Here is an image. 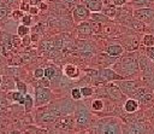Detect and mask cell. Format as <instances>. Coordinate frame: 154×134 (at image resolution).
<instances>
[{"label":"cell","mask_w":154,"mask_h":134,"mask_svg":"<svg viewBox=\"0 0 154 134\" xmlns=\"http://www.w3.org/2000/svg\"><path fill=\"white\" fill-rule=\"evenodd\" d=\"M117 65L120 74L125 76H131L138 72V60L135 57H132V54L123 57Z\"/></svg>","instance_id":"7a4b0ae2"},{"label":"cell","mask_w":154,"mask_h":134,"mask_svg":"<svg viewBox=\"0 0 154 134\" xmlns=\"http://www.w3.org/2000/svg\"><path fill=\"white\" fill-rule=\"evenodd\" d=\"M147 54H148V57L154 62V47H149V48H147Z\"/></svg>","instance_id":"d590c367"},{"label":"cell","mask_w":154,"mask_h":134,"mask_svg":"<svg viewBox=\"0 0 154 134\" xmlns=\"http://www.w3.org/2000/svg\"><path fill=\"white\" fill-rule=\"evenodd\" d=\"M123 134H144V127L140 123H131L123 132Z\"/></svg>","instance_id":"9c48e42d"},{"label":"cell","mask_w":154,"mask_h":134,"mask_svg":"<svg viewBox=\"0 0 154 134\" xmlns=\"http://www.w3.org/2000/svg\"><path fill=\"white\" fill-rule=\"evenodd\" d=\"M71 97H72V99H75V100H81V99H82L81 89L77 88V87L72 88V89H71Z\"/></svg>","instance_id":"484cf974"},{"label":"cell","mask_w":154,"mask_h":134,"mask_svg":"<svg viewBox=\"0 0 154 134\" xmlns=\"http://www.w3.org/2000/svg\"><path fill=\"white\" fill-rule=\"evenodd\" d=\"M134 18L143 24H149L154 19V8L144 7V8H135Z\"/></svg>","instance_id":"277c9868"},{"label":"cell","mask_w":154,"mask_h":134,"mask_svg":"<svg viewBox=\"0 0 154 134\" xmlns=\"http://www.w3.org/2000/svg\"><path fill=\"white\" fill-rule=\"evenodd\" d=\"M72 16L76 22H84L88 17H90V11L84 5H77L72 11Z\"/></svg>","instance_id":"8992f818"},{"label":"cell","mask_w":154,"mask_h":134,"mask_svg":"<svg viewBox=\"0 0 154 134\" xmlns=\"http://www.w3.org/2000/svg\"><path fill=\"white\" fill-rule=\"evenodd\" d=\"M107 93L114 100H119L122 98V91L117 86H107Z\"/></svg>","instance_id":"5bb4252c"},{"label":"cell","mask_w":154,"mask_h":134,"mask_svg":"<svg viewBox=\"0 0 154 134\" xmlns=\"http://www.w3.org/2000/svg\"><path fill=\"white\" fill-rule=\"evenodd\" d=\"M71 123H72V121H71V117H65V118H63L60 122H59V127L60 128H64V129H67V128H71Z\"/></svg>","instance_id":"d4e9b609"},{"label":"cell","mask_w":154,"mask_h":134,"mask_svg":"<svg viewBox=\"0 0 154 134\" xmlns=\"http://www.w3.org/2000/svg\"><path fill=\"white\" fill-rule=\"evenodd\" d=\"M16 87H17V91L19 92V93H22V94H26V86L22 82V81H16Z\"/></svg>","instance_id":"4316f807"},{"label":"cell","mask_w":154,"mask_h":134,"mask_svg":"<svg viewBox=\"0 0 154 134\" xmlns=\"http://www.w3.org/2000/svg\"><path fill=\"white\" fill-rule=\"evenodd\" d=\"M99 76L103 81H114V80H123L120 75H118L116 71L111 69H101L99 71Z\"/></svg>","instance_id":"52a82bcc"},{"label":"cell","mask_w":154,"mask_h":134,"mask_svg":"<svg viewBox=\"0 0 154 134\" xmlns=\"http://www.w3.org/2000/svg\"><path fill=\"white\" fill-rule=\"evenodd\" d=\"M131 2H132L137 8H144V7L150 6V5L154 2V0H132Z\"/></svg>","instance_id":"d6986e66"},{"label":"cell","mask_w":154,"mask_h":134,"mask_svg":"<svg viewBox=\"0 0 154 134\" xmlns=\"http://www.w3.org/2000/svg\"><path fill=\"white\" fill-rule=\"evenodd\" d=\"M10 134H20V133H19V132H17V130H14V132H11Z\"/></svg>","instance_id":"b9f144b4"},{"label":"cell","mask_w":154,"mask_h":134,"mask_svg":"<svg viewBox=\"0 0 154 134\" xmlns=\"http://www.w3.org/2000/svg\"><path fill=\"white\" fill-rule=\"evenodd\" d=\"M76 123L81 128H87L90 124V112L82 104L76 107Z\"/></svg>","instance_id":"3957f363"},{"label":"cell","mask_w":154,"mask_h":134,"mask_svg":"<svg viewBox=\"0 0 154 134\" xmlns=\"http://www.w3.org/2000/svg\"><path fill=\"white\" fill-rule=\"evenodd\" d=\"M65 1H66V2H69V4H75L77 0H65Z\"/></svg>","instance_id":"f35d334b"},{"label":"cell","mask_w":154,"mask_h":134,"mask_svg":"<svg viewBox=\"0 0 154 134\" xmlns=\"http://www.w3.org/2000/svg\"><path fill=\"white\" fill-rule=\"evenodd\" d=\"M55 76H57V70H55L54 68L49 66V68H46V69H45V77H46L48 81H49V80H53Z\"/></svg>","instance_id":"7402d4cb"},{"label":"cell","mask_w":154,"mask_h":134,"mask_svg":"<svg viewBox=\"0 0 154 134\" xmlns=\"http://www.w3.org/2000/svg\"><path fill=\"white\" fill-rule=\"evenodd\" d=\"M124 2H125V0H113V4L114 5H122Z\"/></svg>","instance_id":"74e56055"},{"label":"cell","mask_w":154,"mask_h":134,"mask_svg":"<svg viewBox=\"0 0 154 134\" xmlns=\"http://www.w3.org/2000/svg\"><path fill=\"white\" fill-rule=\"evenodd\" d=\"M10 42H11L12 46H19V43H20V39H19V36L13 35V36L10 39Z\"/></svg>","instance_id":"836d02e7"},{"label":"cell","mask_w":154,"mask_h":134,"mask_svg":"<svg viewBox=\"0 0 154 134\" xmlns=\"http://www.w3.org/2000/svg\"><path fill=\"white\" fill-rule=\"evenodd\" d=\"M34 76L36 77V78H43L45 77V69H41V68H38V69H36L35 71H34Z\"/></svg>","instance_id":"f1b7e54d"},{"label":"cell","mask_w":154,"mask_h":134,"mask_svg":"<svg viewBox=\"0 0 154 134\" xmlns=\"http://www.w3.org/2000/svg\"><path fill=\"white\" fill-rule=\"evenodd\" d=\"M130 25H131V28H136V29H142V27H143V23H141V22H138L137 19H135L134 18V21L130 23Z\"/></svg>","instance_id":"d6a6232c"},{"label":"cell","mask_w":154,"mask_h":134,"mask_svg":"<svg viewBox=\"0 0 154 134\" xmlns=\"http://www.w3.org/2000/svg\"><path fill=\"white\" fill-rule=\"evenodd\" d=\"M96 134H123L119 120L114 117H106L100 120L95 127Z\"/></svg>","instance_id":"6da1fadb"},{"label":"cell","mask_w":154,"mask_h":134,"mask_svg":"<svg viewBox=\"0 0 154 134\" xmlns=\"http://www.w3.org/2000/svg\"><path fill=\"white\" fill-rule=\"evenodd\" d=\"M8 94H11V98H12V100H13V101H16V103H19L20 105H23V104H24V98H25V95H24V94L19 93L18 91H14V92H10Z\"/></svg>","instance_id":"ac0fdd59"},{"label":"cell","mask_w":154,"mask_h":134,"mask_svg":"<svg viewBox=\"0 0 154 134\" xmlns=\"http://www.w3.org/2000/svg\"><path fill=\"white\" fill-rule=\"evenodd\" d=\"M90 19L96 23H103V22H107L108 17L100 12H93V13H90Z\"/></svg>","instance_id":"e0dca14e"},{"label":"cell","mask_w":154,"mask_h":134,"mask_svg":"<svg viewBox=\"0 0 154 134\" xmlns=\"http://www.w3.org/2000/svg\"><path fill=\"white\" fill-rule=\"evenodd\" d=\"M143 45L149 48V47H154V35H150V34H147L143 36Z\"/></svg>","instance_id":"44dd1931"},{"label":"cell","mask_w":154,"mask_h":134,"mask_svg":"<svg viewBox=\"0 0 154 134\" xmlns=\"http://www.w3.org/2000/svg\"><path fill=\"white\" fill-rule=\"evenodd\" d=\"M23 16H24V14H23V12H22L20 10H14V11L12 12V17H13V19H16V21H18L19 18L22 19Z\"/></svg>","instance_id":"4dcf8cb0"},{"label":"cell","mask_w":154,"mask_h":134,"mask_svg":"<svg viewBox=\"0 0 154 134\" xmlns=\"http://www.w3.org/2000/svg\"><path fill=\"white\" fill-rule=\"evenodd\" d=\"M87 7L89 11H91V13L93 12H100L102 8V2H101V0H88Z\"/></svg>","instance_id":"4fadbf2b"},{"label":"cell","mask_w":154,"mask_h":134,"mask_svg":"<svg viewBox=\"0 0 154 134\" xmlns=\"http://www.w3.org/2000/svg\"><path fill=\"white\" fill-rule=\"evenodd\" d=\"M116 13H117V8L116 7H108L107 11L105 12V14L107 17H113V16H116Z\"/></svg>","instance_id":"1f68e13d"},{"label":"cell","mask_w":154,"mask_h":134,"mask_svg":"<svg viewBox=\"0 0 154 134\" xmlns=\"http://www.w3.org/2000/svg\"><path fill=\"white\" fill-rule=\"evenodd\" d=\"M123 47L120 45H109L107 48H106V52L109 57H119L122 53H123Z\"/></svg>","instance_id":"8fae6325"},{"label":"cell","mask_w":154,"mask_h":134,"mask_svg":"<svg viewBox=\"0 0 154 134\" xmlns=\"http://www.w3.org/2000/svg\"><path fill=\"white\" fill-rule=\"evenodd\" d=\"M81 89V93H82V97H90L93 93H94V89L91 87H82L79 88Z\"/></svg>","instance_id":"83f0119b"},{"label":"cell","mask_w":154,"mask_h":134,"mask_svg":"<svg viewBox=\"0 0 154 134\" xmlns=\"http://www.w3.org/2000/svg\"><path fill=\"white\" fill-rule=\"evenodd\" d=\"M77 30L79 34L82 35H90L93 33V27H91V23L90 22H81L78 25H77Z\"/></svg>","instance_id":"30bf717a"},{"label":"cell","mask_w":154,"mask_h":134,"mask_svg":"<svg viewBox=\"0 0 154 134\" xmlns=\"http://www.w3.org/2000/svg\"><path fill=\"white\" fill-rule=\"evenodd\" d=\"M51 99H52L51 91H48L47 88H42V87L35 88V100H36L37 105H43V104L48 103Z\"/></svg>","instance_id":"5b68a950"},{"label":"cell","mask_w":154,"mask_h":134,"mask_svg":"<svg viewBox=\"0 0 154 134\" xmlns=\"http://www.w3.org/2000/svg\"><path fill=\"white\" fill-rule=\"evenodd\" d=\"M1 83H2V77L0 76V86H1Z\"/></svg>","instance_id":"7bdbcfd3"},{"label":"cell","mask_w":154,"mask_h":134,"mask_svg":"<svg viewBox=\"0 0 154 134\" xmlns=\"http://www.w3.org/2000/svg\"><path fill=\"white\" fill-rule=\"evenodd\" d=\"M137 88H138V86H137V82H135V81H122V82H119V89L123 93L128 94V95H131V93H134Z\"/></svg>","instance_id":"ba28073f"},{"label":"cell","mask_w":154,"mask_h":134,"mask_svg":"<svg viewBox=\"0 0 154 134\" xmlns=\"http://www.w3.org/2000/svg\"><path fill=\"white\" fill-rule=\"evenodd\" d=\"M17 34H18V36H20V37H25L28 34H29V27H25V25H18V28H17Z\"/></svg>","instance_id":"cb8c5ba5"},{"label":"cell","mask_w":154,"mask_h":134,"mask_svg":"<svg viewBox=\"0 0 154 134\" xmlns=\"http://www.w3.org/2000/svg\"><path fill=\"white\" fill-rule=\"evenodd\" d=\"M14 1H16V0H2V2L5 4V6H10V5H12Z\"/></svg>","instance_id":"8d00e7d4"},{"label":"cell","mask_w":154,"mask_h":134,"mask_svg":"<svg viewBox=\"0 0 154 134\" xmlns=\"http://www.w3.org/2000/svg\"><path fill=\"white\" fill-rule=\"evenodd\" d=\"M7 14H8V7H7V6H5V5H4V6H1V7H0V21H1V19H4Z\"/></svg>","instance_id":"f546056e"},{"label":"cell","mask_w":154,"mask_h":134,"mask_svg":"<svg viewBox=\"0 0 154 134\" xmlns=\"http://www.w3.org/2000/svg\"><path fill=\"white\" fill-rule=\"evenodd\" d=\"M22 22H23V25L25 27H29V24L31 23V17L28 16V14H24L23 18H22Z\"/></svg>","instance_id":"e575fe53"},{"label":"cell","mask_w":154,"mask_h":134,"mask_svg":"<svg viewBox=\"0 0 154 134\" xmlns=\"http://www.w3.org/2000/svg\"><path fill=\"white\" fill-rule=\"evenodd\" d=\"M78 49L81 51V53L84 56V57H87V56H89L90 53H91V45L89 43V42H87V41H79L78 42Z\"/></svg>","instance_id":"9a60e30c"},{"label":"cell","mask_w":154,"mask_h":134,"mask_svg":"<svg viewBox=\"0 0 154 134\" xmlns=\"http://www.w3.org/2000/svg\"><path fill=\"white\" fill-rule=\"evenodd\" d=\"M24 107H25V111L26 112H29L31 109H32V106H34V99H32V97L30 95V94H25V98H24Z\"/></svg>","instance_id":"ffe728a7"},{"label":"cell","mask_w":154,"mask_h":134,"mask_svg":"<svg viewBox=\"0 0 154 134\" xmlns=\"http://www.w3.org/2000/svg\"><path fill=\"white\" fill-rule=\"evenodd\" d=\"M64 72H65V75H66L67 77H70V78H75V77H77L78 74H79L78 69H77L75 65H72V64H67V65L65 66V69H64Z\"/></svg>","instance_id":"2e32d148"},{"label":"cell","mask_w":154,"mask_h":134,"mask_svg":"<svg viewBox=\"0 0 154 134\" xmlns=\"http://www.w3.org/2000/svg\"><path fill=\"white\" fill-rule=\"evenodd\" d=\"M1 6H4V5H2V0H0V7H1Z\"/></svg>","instance_id":"ee69618b"},{"label":"cell","mask_w":154,"mask_h":134,"mask_svg":"<svg viewBox=\"0 0 154 134\" xmlns=\"http://www.w3.org/2000/svg\"><path fill=\"white\" fill-rule=\"evenodd\" d=\"M28 43H30V39H29V40H28V39L24 40V45H28Z\"/></svg>","instance_id":"ab89813d"},{"label":"cell","mask_w":154,"mask_h":134,"mask_svg":"<svg viewBox=\"0 0 154 134\" xmlns=\"http://www.w3.org/2000/svg\"><path fill=\"white\" fill-rule=\"evenodd\" d=\"M103 101L101 100V99H95V100H93V103H91V109L94 110V111H101L102 109H103Z\"/></svg>","instance_id":"603a6c76"},{"label":"cell","mask_w":154,"mask_h":134,"mask_svg":"<svg viewBox=\"0 0 154 134\" xmlns=\"http://www.w3.org/2000/svg\"><path fill=\"white\" fill-rule=\"evenodd\" d=\"M30 12H32V13H35V12H37V10H36V8H31V10H30Z\"/></svg>","instance_id":"60d3db41"},{"label":"cell","mask_w":154,"mask_h":134,"mask_svg":"<svg viewBox=\"0 0 154 134\" xmlns=\"http://www.w3.org/2000/svg\"><path fill=\"white\" fill-rule=\"evenodd\" d=\"M124 109L126 112H135L137 109H138V100L137 99H128L124 104Z\"/></svg>","instance_id":"7c38bea8"}]
</instances>
